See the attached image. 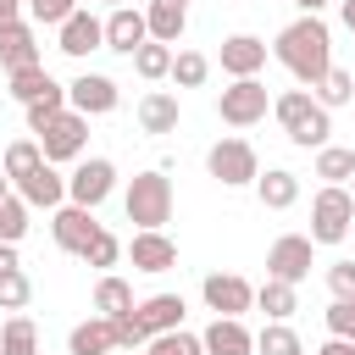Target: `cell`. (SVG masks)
Returning <instances> with one entry per match:
<instances>
[{
	"label": "cell",
	"instance_id": "obj_33",
	"mask_svg": "<svg viewBox=\"0 0 355 355\" xmlns=\"http://www.w3.org/2000/svg\"><path fill=\"white\" fill-rule=\"evenodd\" d=\"M316 178H327V183H349V178H355V150L322 144V150H316Z\"/></svg>",
	"mask_w": 355,
	"mask_h": 355
},
{
	"label": "cell",
	"instance_id": "obj_47",
	"mask_svg": "<svg viewBox=\"0 0 355 355\" xmlns=\"http://www.w3.org/2000/svg\"><path fill=\"white\" fill-rule=\"evenodd\" d=\"M17 266H22V261H17V244L0 239V272H17Z\"/></svg>",
	"mask_w": 355,
	"mask_h": 355
},
{
	"label": "cell",
	"instance_id": "obj_4",
	"mask_svg": "<svg viewBox=\"0 0 355 355\" xmlns=\"http://www.w3.org/2000/svg\"><path fill=\"white\" fill-rule=\"evenodd\" d=\"M266 111H272V94H266L261 78H233V83L222 89V100H216V116H222L227 128H255Z\"/></svg>",
	"mask_w": 355,
	"mask_h": 355
},
{
	"label": "cell",
	"instance_id": "obj_14",
	"mask_svg": "<svg viewBox=\"0 0 355 355\" xmlns=\"http://www.w3.org/2000/svg\"><path fill=\"white\" fill-rule=\"evenodd\" d=\"M128 255H133L139 272H172V266H178V244H172L161 227H139L133 244H128Z\"/></svg>",
	"mask_w": 355,
	"mask_h": 355
},
{
	"label": "cell",
	"instance_id": "obj_11",
	"mask_svg": "<svg viewBox=\"0 0 355 355\" xmlns=\"http://www.w3.org/2000/svg\"><path fill=\"white\" fill-rule=\"evenodd\" d=\"M61 55H72V61H83L89 50H105V22L94 17V11H72L67 22H61V44H55Z\"/></svg>",
	"mask_w": 355,
	"mask_h": 355
},
{
	"label": "cell",
	"instance_id": "obj_27",
	"mask_svg": "<svg viewBox=\"0 0 355 355\" xmlns=\"http://www.w3.org/2000/svg\"><path fill=\"white\" fill-rule=\"evenodd\" d=\"M133 72L150 78V83H155V78H172V50H166L161 39H144V44L133 50Z\"/></svg>",
	"mask_w": 355,
	"mask_h": 355
},
{
	"label": "cell",
	"instance_id": "obj_26",
	"mask_svg": "<svg viewBox=\"0 0 355 355\" xmlns=\"http://www.w3.org/2000/svg\"><path fill=\"white\" fill-rule=\"evenodd\" d=\"M255 355H305V344H300V333L288 322H266L255 333Z\"/></svg>",
	"mask_w": 355,
	"mask_h": 355
},
{
	"label": "cell",
	"instance_id": "obj_17",
	"mask_svg": "<svg viewBox=\"0 0 355 355\" xmlns=\"http://www.w3.org/2000/svg\"><path fill=\"white\" fill-rule=\"evenodd\" d=\"M200 338H205V355H255V333L244 327V316H216Z\"/></svg>",
	"mask_w": 355,
	"mask_h": 355
},
{
	"label": "cell",
	"instance_id": "obj_16",
	"mask_svg": "<svg viewBox=\"0 0 355 355\" xmlns=\"http://www.w3.org/2000/svg\"><path fill=\"white\" fill-rule=\"evenodd\" d=\"M17 194H22L28 205H44V211H55V205L67 200V178L55 172V161H39L28 178H17Z\"/></svg>",
	"mask_w": 355,
	"mask_h": 355
},
{
	"label": "cell",
	"instance_id": "obj_52",
	"mask_svg": "<svg viewBox=\"0 0 355 355\" xmlns=\"http://www.w3.org/2000/svg\"><path fill=\"white\" fill-rule=\"evenodd\" d=\"M349 183H355V178H349ZM349 194H355V189H349Z\"/></svg>",
	"mask_w": 355,
	"mask_h": 355
},
{
	"label": "cell",
	"instance_id": "obj_15",
	"mask_svg": "<svg viewBox=\"0 0 355 355\" xmlns=\"http://www.w3.org/2000/svg\"><path fill=\"white\" fill-rule=\"evenodd\" d=\"M261 67H266V39H255V33L222 39V72L227 78H255Z\"/></svg>",
	"mask_w": 355,
	"mask_h": 355
},
{
	"label": "cell",
	"instance_id": "obj_45",
	"mask_svg": "<svg viewBox=\"0 0 355 355\" xmlns=\"http://www.w3.org/2000/svg\"><path fill=\"white\" fill-rule=\"evenodd\" d=\"M22 11H28V0H0V28L22 22Z\"/></svg>",
	"mask_w": 355,
	"mask_h": 355
},
{
	"label": "cell",
	"instance_id": "obj_3",
	"mask_svg": "<svg viewBox=\"0 0 355 355\" xmlns=\"http://www.w3.org/2000/svg\"><path fill=\"white\" fill-rule=\"evenodd\" d=\"M349 222H355V194L344 183H327L311 200V244H344Z\"/></svg>",
	"mask_w": 355,
	"mask_h": 355
},
{
	"label": "cell",
	"instance_id": "obj_20",
	"mask_svg": "<svg viewBox=\"0 0 355 355\" xmlns=\"http://www.w3.org/2000/svg\"><path fill=\"white\" fill-rule=\"evenodd\" d=\"M139 128L144 133H178V94H166V89H150L144 100H139Z\"/></svg>",
	"mask_w": 355,
	"mask_h": 355
},
{
	"label": "cell",
	"instance_id": "obj_42",
	"mask_svg": "<svg viewBox=\"0 0 355 355\" xmlns=\"http://www.w3.org/2000/svg\"><path fill=\"white\" fill-rule=\"evenodd\" d=\"M116 255H122V244H116V233H105V227H100V233L89 239V250H83L89 266H116Z\"/></svg>",
	"mask_w": 355,
	"mask_h": 355
},
{
	"label": "cell",
	"instance_id": "obj_2",
	"mask_svg": "<svg viewBox=\"0 0 355 355\" xmlns=\"http://www.w3.org/2000/svg\"><path fill=\"white\" fill-rule=\"evenodd\" d=\"M122 211H128V222H139V227H166V222H172V183H166V172L155 166V172L128 178Z\"/></svg>",
	"mask_w": 355,
	"mask_h": 355
},
{
	"label": "cell",
	"instance_id": "obj_41",
	"mask_svg": "<svg viewBox=\"0 0 355 355\" xmlns=\"http://www.w3.org/2000/svg\"><path fill=\"white\" fill-rule=\"evenodd\" d=\"M111 327H116V349H139V344H150V327L139 322V305H133L128 316H116Z\"/></svg>",
	"mask_w": 355,
	"mask_h": 355
},
{
	"label": "cell",
	"instance_id": "obj_38",
	"mask_svg": "<svg viewBox=\"0 0 355 355\" xmlns=\"http://www.w3.org/2000/svg\"><path fill=\"white\" fill-rule=\"evenodd\" d=\"M144 349H150V355H205V338H200V333L172 327V333H155Z\"/></svg>",
	"mask_w": 355,
	"mask_h": 355
},
{
	"label": "cell",
	"instance_id": "obj_49",
	"mask_svg": "<svg viewBox=\"0 0 355 355\" xmlns=\"http://www.w3.org/2000/svg\"><path fill=\"white\" fill-rule=\"evenodd\" d=\"M294 6H300V11H311V17H316V11H322V6H333V0H294Z\"/></svg>",
	"mask_w": 355,
	"mask_h": 355
},
{
	"label": "cell",
	"instance_id": "obj_23",
	"mask_svg": "<svg viewBox=\"0 0 355 355\" xmlns=\"http://www.w3.org/2000/svg\"><path fill=\"white\" fill-rule=\"evenodd\" d=\"M255 194H261L266 211H288V205L300 200V178H294L288 166H272L266 178H255Z\"/></svg>",
	"mask_w": 355,
	"mask_h": 355
},
{
	"label": "cell",
	"instance_id": "obj_40",
	"mask_svg": "<svg viewBox=\"0 0 355 355\" xmlns=\"http://www.w3.org/2000/svg\"><path fill=\"white\" fill-rule=\"evenodd\" d=\"M72 11H78V0H28V17H33L39 28H61Z\"/></svg>",
	"mask_w": 355,
	"mask_h": 355
},
{
	"label": "cell",
	"instance_id": "obj_18",
	"mask_svg": "<svg viewBox=\"0 0 355 355\" xmlns=\"http://www.w3.org/2000/svg\"><path fill=\"white\" fill-rule=\"evenodd\" d=\"M0 67H6V72H17V67H39V39H33L28 22L0 28Z\"/></svg>",
	"mask_w": 355,
	"mask_h": 355
},
{
	"label": "cell",
	"instance_id": "obj_53",
	"mask_svg": "<svg viewBox=\"0 0 355 355\" xmlns=\"http://www.w3.org/2000/svg\"><path fill=\"white\" fill-rule=\"evenodd\" d=\"M183 6H189V0H183Z\"/></svg>",
	"mask_w": 355,
	"mask_h": 355
},
{
	"label": "cell",
	"instance_id": "obj_21",
	"mask_svg": "<svg viewBox=\"0 0 355 355\" xmlns=\"http://www.w3.org/2000/svg\"><path fill=\"white\" fill-rule=\"evenodd\" d=\"M183 294H150V300H139V322L150 327V338L155 333H172V327H183Z\"/></svg>",
	"mask_w": 355,
	"mask_h": 355
},
{
	"label": "cell",
	"instance_id": "obj_35",
	"mask_svg": "<svg viewBox=\"0 0 355 355\" xmlns=\"http://www.w3.org/2000/svg\"><path fill=\"white\" fill-rule=\"evenodd\" d=\"M316 100L333 111V105H349L355 100V72H344V67H327V78L316 83Z\"/></svg>",
	"mask_w": 355,
	"mask_h": 355
},
{
	"label": "cell",
	"instance_id": "obj_44",
	"mask_svg": "<svg viewBox=\"0 0 355 355\" xmlns=\"http://www.w3.org/2000/svg\"><path fill=\"white\" fill-rule=\"evenodd\" d=\"M327 333L355 338V300H333V305H327Z\"/></svg>",
	"mask_w": 355,
	"mask_h": 355
},
{
	"label": "cell",
	"instance_id": "obj_22",
	"mask_svg": "<svg viewBox=\"0 0 355 355\" xmlns=\"http://www.w3.org/2000/svg\"><path fill=\"white\" fill-rule=\"evenodd\" d=\"M67 349H72V355H111V349H116V327H111V316H89V322H78L72 338H67Z\"/></svg>",
	"mask_w": 355,
	"mask_h": 355
},
{
	"label": "cell",
	"instance_id": "obj_46",
	"mask_svg": "<svg viewBox=\"0 0 355 355\" xmlns=\"http://www.w3.org/2000/svg\"><path fill=\"white\" fill-rule=\"evenodd\" d=\"M316 355H355V338H338V333H333V338H327Z\"/></svg>",
	"mask_w": 355,
	"mask_h": 355
},
{
	"label": "cell",
	"instance_id": "obj_5",
	"mask_svg": "<svg viewBox=\"0 0 355 355\" xmlns=\"http://www.w3.org/2000/svg\"><path fill=\"white\" fill-rule=\"evenodd\" d=\"M205 172H211L222 189H244V183L261 178V161H255L250 139H216L211 155H205Z\"/></svg>",
	"mask_w": 355,
	"mask_h": 355
},
{
	"label": "cell",
	"instance_id": "obj_28",
	"mask_svg": "<svg viewBox=\"0 0 355 355\" xmlns=\"http://www.w3.org/2000/svg\"><path fill=\"white\" fill-rule=\"evenodd\" d=\"M6 78H11V100H22V105L55 89V78L44 72V61H39V67H17V72H6Z\"/></svg>",
	"mask_w": 355,
	"mask_h": 355
},
{
	"label": "cell",
	"instance_id": "obj_1",
	"mask_svg": "<svg viewBox=\"0 0 355 355\" xmlns=\"http://www.w3.org/2000/svg\"><path fill=\"white\" fill-rule=\"evenodd\" d=\"M272 55H277V61H283L305 89H316V83L327 78V67H333V33H327V22H322V17L300 11V17L277 33Z\"/></svg>",
	"mask_w": 355,
	"mask_h": 355
},
{
	"label": "cell",
	"instance_id": "obj_8",
	"mask_svg": "<svg viewBox=\"0 0 355 355\" xmlns=\"http://www.w3.org/2000/svg\"><path fill=\"white\" fill-rule=\"evenodd\" d=\"M111 189H116V166H111L105 155L78 161V166H72V178H67V200H72V205H89V211H94Z\"/></svg>",
	"mask_w": 355,
	"mask_h": 355
},
{
	"label": "cell",
	"instance_id": "obj_24",
	"mask_svg": "<svg viewBox=\"0 0 355 355\" xmlns=\"http://www.w3.org/2000/svg\"><path fill=\"white\" fill-rule=\"evenodd\" d=\"M255 305L266 311V322H288V316L300 311V294H294V283H283V277H266V283L255 288Z\"/></svg>",
	"mask_w": 355,
	"mask_h": 355
},
{
	"label": "cell",
	"instance_id": "obj_39",
	"mask_svg": "<svg viewBox=\"0 0 355 355\" xmlns=\"http://www.w3.org/2000/svg\"><path fill=\"white\" fill-rule=\"evenodd\" d=\"M33 300V283H28V272L17 266V272H0V311H22Z\"/></svg>",
	"mask_w": 355,
	"mask_h": 355
},
{
	"label": "cell",
	"instance_id": "obj_13",
	"mask_svg": "<svg viewBox=\"0 0 355 355\" xmlns=\"http://www.w3.org/2000/svg\"><path fill=\"white\" fill-rule=\"evenodd\" d=\"M144 39H150V22H144V11H133V6H111V17H105V50H116V55H133Z\"/></svg>",
	"mask_w": 355,
	"mask_h": 355
},
{
	"label": "cell",
	"instance_id": "obj_32",
	"mask_svg": "<svg viewBox=\"0 0 355 355\" xmlns=\"http://www.w3.org/2000/svg\"><path fill=\"white\" fill-rule=\"evenodd\" d=\"M39 161H44L39 139H11V144H6V161H0V166H6V178L17 183V178H28V172H33Z\"/></svg>",
	"mask_w": 355,
	"mask_h": 355
},
{
	"label": "cell",
	"instance_id": "obj_54",
	"mask_svg": "<svg viewBox=\"0 0 355 355\" xmlns=\"http://www.w3.org/2000/svg\"><path fill=\"white\" fill-rule=\"evenodd\" d=\"M111 355H116V349H111Z\"/></svg>",
	"mask_w": 355,
	"mask_h": 355
},
{
	"label": "cell",
	"instance_id": "obj_37",
	"mask_svg": "<svg viewBox=\"0 0 355 355\" xmlns=\"http://www.w3.org/2000/svg\"><path fill=\"white\" fill-rule=\"evenodd\" d=\"M28 211H33V205H28L22 194H0V239H6V244H17V239L28 233Z\"/></svg>",
	"mask_w": 355,
	"mask_h": 355
},
{
	"label": "cell",
	"instance_id": "obj_7",
	"mask_svg": "<svg viewBox=\"0 0 355 355\" xmlns=\"http://www.w3.org/2000/svg\"><path fill=\"white\" fill-rule=\"evenodd\" d=\"M316 266V244L311 233H283L272 250H266V277H283V283H305Z\"/></svg>",
	"mask_w": 355,
	"mask_h": 355
},
{
	"label": "cell",
	"instance_id": "obj_10",
	"mask_svg": "<svg viewBox=\"0 0 355 355\" xmlns=\"http://www.w3.org/2000/svg\"><path fill=\"white\" fill-rule=\"evenodd\" d=\"M200 294H205V305H211L216 316H244V311L255 305V288H250L239 272H211V277L200 283Z\"/></svg>",
	"mask_w": 355,
	"mask_h": 355
},
{
	"label": "cell",
	"instance_id": "obj_51",
	"mask_svg": "<svg viewBox=\"0 0 355 355\" xmlns=\"http://www.w3.org/2000/svg\"><path fill=\"white\" fill-rule=\"evenodd\" d=\"M105 6H122V0H105Z\"/></svg>",
	"mask_w": 355,
	"mask_h": 355
},
{
	"label": "cell",
	"instance_id": "obj_36",
	"mask_svg": "<svg viewBox=\"0 0 355 355\" xmlns=\"http://www.w3.org/2000/svg\"><path fill=\"white\" fill-rule=\"evenodd\" d=\"M61 111H67V89L55 83L50 94H39V100H28V133H44V128H50V122H55Z\"/></svg>",
	"mask_w": 355,
	"mask_h": 355
},
{
	"label": "cell",
	"instance_id": "obj_25",
	"mask_svg": "<svg viewBox=\"0 0 355 355\" xmlns=\"http://www.w3.org/2000/svg\"><path fill=\"white\" fill-rule=\"evenodd\" d=\"M94 311L111 316V322L128 316V311H133V288H128L122 277H100V283H94Z\"/></svg>",
	"mask_w": 355,
	"mask_h": 355
},
{
	"label": "cell",
	"instance_id": "obj_43",
	"mask_svg": "<svg viewBox=\"0 0 355 355\" xmlns=\"http://www.w3.org/2000/svg\"><path fill=\"white\" fill-rule=\"evenodd\" d=\"M327 288H333V300H355V261H333L327 266Z\"/></svg>",
	"mask_w": 355,
	"mask_h": 355
},
{
	"label": "cell",
	"instance_id": "obj_19",
	"mask_svg": "<svg viewBox=\"0 0 355 355\" xmlns=\"http://www.w3.org/2000/svg\"><path fill=\"white\" fill-rule=\"evenodd\" d=\"M144 22H150V39L178 44L183 28H189V6H183V0H150V6H144Z\"/></svg>",
	"mask_w": 355,
	"mask_h": 355
},
{
	"label": "cell",
	"instance_id": "obj_50",
	"mask_svg": "<svg viewBox=\"0 0 355 355\" xmlns=\"http://www.w3.org/2000/svg\"><path fill=\"white\" fill-rule=\"evenodd\" d=\"M0 194H11V178H6V166H0Z\"/></svg>",
	"mask_w": 355,
	"mask_h": 355
},
{
	"label": "cell",
	"instance_id": "obj_34",
	"mask_svg": "<svg viewBox=\"0 0 355 355\" xmlns=\"http://www.w3.org/2000/svg\"><path fill=\"white\" fill-rule=\"evenodd\" d=\"M205 78H211V61H205L200 50H178V55H172V83H178V89H200Z\"/></svg>",
	"mask_w": 355,
	"mask_h": 355
},
{
	"label": "cell",
	"instance_id": "obj_30",
	"mask_svg": "<svg viewBox=\"0 0 355 355\" xmlns=\"http://www.w3.org/2000/svg\"><path fill=\"white\" fill-rule=\"evenodd\" d=\"M327 133H333V111H327L322 100H316V111H311L300 128H288V139H294L300 150H322V144H327Z\"/></svg>",
	"mask_w": 355,
	"mask_h": 355
},
{
	"label": "cell",
	"instance_id": "obj_9",
	"mask_svg": "<svg viewBox=\"0 0 355 355\" xmlns=\"http://www.w3.org/2000/svg\"><path fill=\"white\" fill-rule=\"evenodd\" d=\"M116 100H122V89H116L105 72H78V78L67 83V105L83 111V116H105V111H116Z\"/></svg>",
	"mask_w": 355,
	"mask_h": 355
},
{
	"label": "cell",
	"instance_id": "obj_29",
	"mask_svg": "<svg viewBox=\"0 0 355 355\" xmlns=\"http://www.w3.org/2000/svg\"><path fill=\"white\" fill-rule=\"evenodd\" d=\"M311 111H316V100H311V89H283V94L272 100V116L283 122V133H288V128H300V122H305Z\"/></svg>",
	"mask_w": 355,
	"mask_h": 355
},
{
	"label": "cell",
	"instance_id": "obj_31",
	"mask_svg": "<svg viewBox=\"0 0 355 355\" xmlns=\"http://www.w3.org/2000/svg\"><path fill=\"white\" fill-rule=\"evenodd\" d=\"M0 355H39V327L28 316H11L0 327Z\"/></svg>",
	"mask_w": 355,
	"mask_h": 355
},
{
	"label": "cell",
	"instance_id": "obj_48",
	"mask_svg": "<svg viewBox=\"0 0 355 355\" xmlns=\"http://www.w3.org/2000/svg\"><path fill=\"white\" fill-rule=\"evenodd\" d=\"M338 17H344V28H349V39H355V0H338Z\"/></svg>",
	"mask_w": 355,
	"mask_h": 355
},
{
	"label": "cell",
	"instance_id": "obj_6",
	"mask_svg": "<svg viewBox=\"0 0 355 355\" xmlns=\"http://www.w3.org/2000/svg\"><path fill=\"white\" fill-rule=\"evenodd\" d=\"M39 150H44V161H55V166H61V161H83V150H89V116L67 105V111L39 133Z\"/></svg>",
	"mask_w": 355,
	"mask_h": 355
},
{
	"label": "cell",
	"instance_id": "obj_12",
	"mask_svg": "<svg viewBox=\"0 0 355 355\" xmlns=\"http://www.w3.org/2000/svg\"><path fill=\"white\" fill-rule=\"evenodd\" d=\"M50 233H55V244H61L67 255H83V250H89V239L100 233V222H94V211H89V205H55Z\"/></svg>",
	"mask_w": 355,
	"mask_h": 355
}]
</instances>
